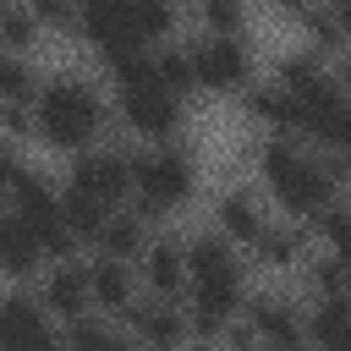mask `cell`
<instances>
[{
    "label": "cell",
    "mask_w": 351,
    "mask_h": 351,
    "mask_svg": "<svg viewBox=\"0 0 351 351\" xmlns=\"http://www.w3.org/2000/svg\"><path fill=\"white\" fill-rule=\"evenodd\" d=\"M346 159H324L296 137H269L258 143V176H263V197L269 208H280L291 225H313L329 203H335V181H340Z\"/></svg>",
    "instance_id": "6da1fadb"
},
{
    "label": "cell",
    "mask_w": 351,
    "mask_h": 351,
    "mask_svg": "<svg viewBox=\"0 0 351 351\" xmlns=\"http://www.w3.org/2000/svg\"><path fill=\"white\" fill-rule=\"evenodd\" d=\"M104 132V99L88 77L77 71H60L38 88L33 99V137H44L49 148H66V154H88Z\"/></svg>",
    "instance_id": "7a4b0ae2"
},
{
    "label": "cell",
    "mask_w": 351,
    "mask_h": 351,
    "mask_svg": "<svg viewBox=\"0 0 351 351\" xmlns=\"http://www.w3.org/2000/svg\"><path fill=\"white\" fill-rule=\"evenodd\" d=\"M192 192H197V165H192L186 148L154 143V148H137L132 154V197H137V214L143 219L176 214Z\"/></svg>",
    "instance_id": "3957f363"
},
{
    "label": "cell",
    "mask_w": 351,
    "mask_h": 351,
    "mask_svg": "<svg viewBox=\"0 0 351 351\" xmlns=\"http://www.w3.org/2000/svg\"><path fill=\"white\" fill-rule=\"evenodd\" d=\"M11 214L33 230V241L44 247V258L49 263H66L71 252H77V241H71V230H66V214H60V192L38 176V170H16V181H11Z\"/></svg>",
    "instance_id": "277c9868"
},
{
    "label": "cell",
    "mask_w": 351,
    "mask_h": 351,
    "mask_svg": "<svg viewBox=\"0 0 351 351\" xmlns=\"http://www.w3.org/2000/svg\"><path fill=\"white\" fill-rule=\"evenodd\" d=\"M186 60H192V82L208 88V93H247L252 82V55H247V38H219V33H203L186 44Z\"/></svg>",
    "instance_id": "5b68a950"
},
{
    "label": "cell",
    "mask_w": 351,
    "mask_h": 351,
    "mask_svg": "<svg viewBox=\"0 0 351 351\" xmlns=\"http://www.w3.org/2000/svg\"><path fill=\"white\" fill-rule=\"evenodd\" d=\"M0 351H66V335L44 313L38 296L5 291L0 296Z\"/></svg>",
    "instance_id": "8992f818"
},
{
    "label": "cell",
    "mask_w": 351,
    "mask_h": 351,
    "mask_svg": "<svg viewBox=\"0 0 351 351\" xmlns=\"http://www.w3.org/2000/svg\"><path fill=\"white\" fill-rule=\"evenodd\" d=\"M66 186H77L82 197H93V203H104L115 214L132 197V154L126 148H88V154H77Z\"/></svg>",
    "instance_id": "52a82bcc"
},
{
    "label": "cell",
    "mask_w": 351,
    "mask_h": 351,
    "mask_svg": "<svg viewBox=\"0 0 351 351\" xmlns=\"http://www.w3.org/2000/svg\"><path fill=\"white\" fill-rule=\"evenodd\" d=\"M121 115L148 143H176V132H181V99L165 93L159 82H126L121 88Z\"/></svg>",
    "instance_id": "ba28073f"
},
{
    "label": "cell",
    "mask_w": 351,
    "mask_h": 351,
    "mask_svg": "<svg viewBox=\"0 0 351 351\" xmlns=\"http://www.w3.org/2000/svg\"><path fill=\"white\" fill-rule=\"evenodd\" d=\"M269 225H274V214H269V197H263L258 186H230V192H219V203H214V236H219V241H230V247H258Z\"/></svg>",
    "instance_id": "9c48e42d"
},
{
    "label": "cell",
    "mask_w": 351,
    "mask_h": 351,
    "mask_svg": "<svg viewBox=\"0 0 351 351\" xmlns=\"http://www.w3.org/2000/svg\"><path fill=\"white\" fill-rule=\"evenodd\" d=\"M132 340H143L148 351H192V324L181 302H159V296H137L126 307Z\"/></svg>",
    "instance_id": "30bf717a"
},
{
    "label": "cell",
    "mask_w": 351,
    "mask_h": 351,
    "mask_svg": "<svg viewBox=\"0 0 351 351\" xmlns=\"http://www.w3.org/2000/svg\"><path fill=\"white\" fill-rule=\"evenodd\" d=\"M137 280H143V296H159V302H186V241L176 236H154L137 258Z\"/></svg>",
    "instance_id": "8fae6325"
},
{
    "label": "cell",
    "mask_w": 351,
    "mask_h": 351,
    "mask_svg": "<svg viewBox=\"0 0 351 351\" xmlns=\"http://www.w3.org/2000/svg\"><path fill=\"white\" fill-rule=\"evenodd\" d=\"M241 324L252 329V340L263 351H280V346H296L307 340V324H302V307L285 302V296H252L241 307Z\"/></svg>",
    "instance_id": "7c38bea8"
},
{
    "label": "cell",
    "mask_w": 351,
    "mask_h": 351,
    "mask_svg": "<svg viewBox=\"0 0 351 351\" xmlns=\"http://www.w3.org/2000/svg\"><path fill=\"white\" fill-rule=\"evenodd\" d=\"M38 302H44V313H49V318H60V324L93 318V296H88V263H77V258H66V263H49Z\"/></svg>",
    "instance_id": "4fadbf2b"
},
{
    "label": "cell",
    "mask_w": 351,
    "mask_h": 351,
    "mask_svg": "<svg viewBox=\"0 0 351 351\" xmlns=\"http://www.w3.org/2000/svg\"><path fill=\"white\" fill-rule=\"evenodd\" d=\"M241 99H247V115H252V121H263L274 137H296V143H302V115H296L291 93H285L274 77H269V82H247V93H241Z\"/></svg>",
    "instance_id": "5bb4252c"
},
{
    "label": "cell",
    "mask_w": 351,
    "mask_h": 351,
    "mask_svg": "<svg viewBox=\"0 0 351 351\" xmlns=\"http://www.w3.org/2000/svg\"><path fill=\"white\" fill-rule=\"evenodd\" d=\"M88 296H93L99 313H121V318H126V307H132L143 291H137V280H132V263L93 258V263H88Z\"/></svg>",
    "instance_id": "9a60e30c"
},
{
    "label": "cell",
    "mask_w": 351,
    "mask_h": 351,
    "mask_svg": "<svg viewBox=\"0 0 351 351\" xmlns=\"http://www.w3.org/2000/svg\"><path fill=\"white\" fill-rule=\"evenodd\" d=\"M44 263H49V258H44V247L33 241V230H27L16 214H0V274L33 280Z\"/></svg>",
    "instance_id": "2e32d148"
},
{
    "label": "cell",
    "mask_w": 351,
    "mask_h": 351,
    "mask_svg": "<svg viewBox=\"0 0 351 351\" xmlns=\"http://www.w3.org/2000/svg\"><path fill=\"white\" fill-rule=\"evenodd\" d=\"M302 324H307V346H313V351H340V346L351 340V296H324V302H313V307L302 313Z\"/></svg>",
    "instance_id": "e0dca14e"
},
{
    "label": "cell",
    "mask_w": 351,
    "mask_h": 351,
    "mask_svg": "<svg viewBox=\"0 0 351 351\" xmlns=\"http://www.w3.org/2000/svg\"><path fill=\"white\" fill-rule=\"evenodd\" d=\"M148 219L137 214V208H115L110 219H104V230H99V258H115V263H137L143 258V247H148V230H143Z\"/></svg>",
    "instance_id": "ac0fdd59"
},
{
    "label": "cell",
    "mask_w": 351,
    "mask_h": 351,
    "mask_svg": "<svg viewBox=\"0 0 351 351\" xmlns=\"http://www.w3.org/2000/svg\"><path fill=\"white\" fill-rule=\"evenodd\" d=\"M252 252H258L269 269H296V263H302V252H307V225H291V219L280 225V219H274Z\"/></svg>",
    "instance_id": "d6986e66"
},
{
    "label": "cell",
    "mask_w": 351,
    "mask_h": 351,
    "mask_svg": "<svg viewBox=\"0 0 351 351\" xmlns=\"http://www.w3.org/2000/svg\"><path fill=\"white\" fill-rule=\"evenodd\" d=\"M60 214H66V230H71L77 247H82V241H99V230H104V219H110V208L93 203V197H82L77 186L60 192Z\"/></svg>",
    "instance_id": "ffe728a7"
},
{
    "label": "cell",
    "mask_w": 351,
    "mask_h": 351,
    "mask_svg": "<svg viewBox=\"0 0 351 351\" xmlns=\"http://www.w3.org/2000/svg\"><path fill=\"white\" fill-rule=\"evenodd\" d=\"M38 71H33V60L27 55H11V49H0V104H33L38 99Z\"/></svg>",
    "instance_id": "44dd1931"
},
{
    "label": "cell",
    "mask_w": 351,
    "mask_h": 351,
    "mask_svg": "<svg viewBox=\"0 0 351 351\" xmlns=\"http://www.w3.org/2000/svg\"><path fill=\"white\" fill-rule=\"evenodd\" d=\"M285 16L302 22V33L313 38V55L318 49H346V33L335 22V5H285Z\"/></svg>",
    "instance_id": "7402d4cb"
},
{
    "label": "cell",
    "mask_w": 351,
    "mask_h": 351,
    "mask_svg": "<svg viewBox=\"0 0 351 351\" xmlns=\"http://www.w3.org/2000/svg\"><path fill=\"white\" fill-rule=\"evenodd\" d=\"M154 82H159L165 93H176V99L197 93V82H192V60H186V44H181V49H176V44H159V49H154Z\"/></svg>",
    "instance_id": "603a6c76"
},
{
    "label": "cell",
    "mask_w": 351,
    "mask_h": 351,
    "mask_svg": "<svg viewBox=\"0 0 351 351\" xmlns=\"http://www.w3.org/2000/svg\"><path fill=\"white\" fill-rule=\"evenodd\" d=\"M33 38H38V16H33V5H0V49L27 55Z\"/></svg>",
    "instance_id": "cb8c5ba5"
},
{
    "label": "cell",
    "mask_w": 351,
    "mask_h": 351,
    "mask_svg": "<svg viewBox=\"0 0 351 351\" xmlns=\"http://www.w3.org/2000/svg\"><path fill=\"white\" fill-rule=\"evenodd\" d=\"M60 335H66V351H115V346H121V335H115L104 318H77V324H66Z\"/></svg>",
    "instance_id": "d4e9b609"
},
{
    "label": "cell",
    "mask_w": 351,
    "mask_h": 351,
    "mask_svg": "<svg viewBox=\"0 0 351 351\" xmlns=\"http://www.w3.org/2000/svg\"><path fill=\"white\" fill-rule=\"evenodd\" d=\"M307 285H313V302H324V296H351V285H346V269H340L335 258H313V269H307Z\"/></svg>",
    "instance_id": "484cf974"
},
{
    "label": "cell",
    "mask_w": 351,
    "mask_h": 351,
    "mask_svg": "<svg viewBox=\"0 0 351 351\" xmlns=\"http://www.w3.org/2000/svg\"><path fill=\"white\" fill-rule=\"evenodd\" d=\"M203 22H208V33H219V38H241L247 11L230 5V0H208V5H203Z\"/></svg>",
    "instance_id": "4316f807"
},
{
    "label": "cell",
    "mask_w": 351,
    "mask_h": 351,
    "mask_svg": "<svg viewBox=\"0 0 351 351\" xmlns=\"http://www.w3.org/2000/svg\"><path fill=\"white\" fill-rule=\"evenodd\" d=\"M0 132L5 137H33V104H0Z\"/></svg>",
    "instance_id": "83f0119b"
},
{
    "label": "cell",
    "mask_w": 351,
    "mask_h": 351,
    "mask_svg": "<svg viewBox=\"0 0 351 351\" xmlns=\"http://www.w3.org/2000/svg\"><path fill=\"white\" fill-rule=\"evenodd\" d=\"M33 16H38V27H44V22H55V27H77V11H71V5H60V0H38V5H33Z\"/></svg>",
    "instance_id": "f1b7e54d"
},
{
    "label": "cell",
    "mask_w": 351,
    "mask_h": 351,
    "mask_svg": "<svg viewBox=\"0 0 351 351\" xmlns=\"http://www.w3.org/2000/svg\"><path fill=\"white\" fill-rule=\"evenodd\" d=\"M16 170H22V165H16V154H11V143L0 137V192H11V181H16Z\"/></svg>",
    "instance_id": "f546056e"
},
{
    "label": "cell",
    "mask_w": 351,
    "mask_h": 351,
    "mask_svg": "<svg viewBox=\"0 0 351 351\" xmlns=\"http://www.w3.org/2000/svg\"><path fill=\"white\" fill-rule=\"evenodd\" d=\"M329 77H335V88H340V93H346V104H351V49L340 55V66H335Z\"/></svg>",
    "instance_id": "4dcf8cb0"
},
{
    "label": "cell",
    "mask_w": 351,
    "mask_h": 351,
    "mask_svg": "<svg viewBox=\"0 0 351 351\" xmlns=\"http://www.w3.org/2000/svg\"><path fill=\"white\" fill-rule=\"evenodd\" d=\"M115 351H148V346H143V340H132V335H121V346H115Z\"/></svg>",
    "instance_id": "1f68e13d"
},
{
    "label": "cell",
    "mask_w": 351,
    "mask_h": 351,
    "mask_svg": "<svg viewBox=\"0 0 351 351\" xmlns=\"http://www.w3.org/2000/svg\"><path fill=\"white\" fill-rule=\"evenodd\" d=\"M340 351H351V340H346V346H340Z\"/></svg>",
    "instance_id": "d6a6232c"
}]
</instances>
